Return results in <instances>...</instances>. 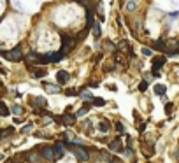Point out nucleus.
I'll return each mask as SVG.
<instances>
[{
	"instance_id": "4468645a",
	"label": "nucleus",
	"mask_w": 179,
	"mask_h": 163,
	"mask_svg": "<svg viewBox=\"0 0 179 163\" xmlns=\"http://www.w3.org/2000/svg\"><path fill=\"white\" fill-rule=\"evenodd\" d=\"M11 114V111H9V107L4 104V102H0V118H5V116H9Z\"/></svg>"
},
{
	"instance_id": "4be33fe9",
	"label": "nucleus",
	"mask_w": 179,
	"mask_h": 163,
	"mask_svg": "<svg viewBox=\"0 0 179 163\" xmlns=\"http://www.w3.org/2000/svg\"><path fill=\"white\" fill-rule=\"evenodd\" d=\"M165 90H167V88H165L163 84H156V86H155V93H156V95H160V97L165 93Z\"/></svg>"
},
{
	"instance_id": "393cba45",
	"label": "nucleus",
	"mask_w": 179,
	"mask_h": 163,
	"mask_svg": "<svg viewBox=\"0 0 179 163\" xmlns=\"http://www.w3.org/2000/svg\"><path fill=\"white\" fill-rule=\"evenodd\" d=\"M81 97H83L84 100H93V98H95V97H93V95H91L90 91H81Z\"/></svg>"
},
{
	"instance_id": "423d86ee",
	"label": "nucleus",
	"mask_w": 179,
	"mask_h": 163,
	"mask_svg": "<svg viewBox=\"0 0 179 163\" xmlns=\"http://www.w3.org/2000/svg\"><path fill=\"white\" fill-rule=\"evenodd\" d=\"M165 62H167L165 56H153V70H160L165 65Z\"/></svg>"
},
{
	"instance_id": "0eeeda50",
	"label": "nucleus",
	"mask_w": 179,
	"mask_h": 163,
	"mask_svg": "<svg viewBox=\"0 0 179 163\" xmlns=\"http://www.w3.org/2000/svg\"><path fill=\"white\" fill-rule=\"evenodd\" d=\"M56 79H58V83H60V84H65V83L70 79V74H69L67 70H58Z\"/></svg>"
},
{
	"instance_id": "f3484780",
	"label": "nucleus",
	"mask_w": 179,
	"mask_h": 163,
	"mask_svg": "<svg viewBox=\"0 0 179 163\" xmlns=\"http://www.w3.org/2000/svg\"><path fill=\"white\" fill-rule=\"evenodd\" d=\"M104 51H111V53H116V46L111 41H107V42H104Z\"/></svg>"
},
{
	"instance_id": "cd10ccee",
	"label": "nucleus",
	"mask_w": 179,
	"mask_h": 163,
	"mask_svg": "<svg viewBox=\"0 0 179 163\" xmlns=\"http://www.w3.org/2000/svg\"><path fill=\"white\" fill-rule=\"evenodd\" d=\"M142 55L144 56H153V51L149 48H142Z\"/></svg>"
},
{
	"instance_id": "7ed1b4c3",
	"label": "nucleus",
	"mask_w": 179,
	"mask_h": 163,
	"mask_svg": "<svg viewBox=\"0 0 179 163\" xmlns=\"http://www.w3.org/2000/svg\"><path fill=\"white\" fill-rule=\"evenodd\" d=\"M4 56L7 58L9 62H21V60H23V49H21V46H16L14 49L5 51V53H4Z\"/></svg>"
},
{
	"instance_id": "f03ea898",
	"label": "nucleus",
	"mask_w": 179,
	"mask_h": 163,
	"mask_svg": "<svg viewBox=\"0 0 179 163\" xmlns=\"http://www.w3.org/2000/svg\"><path fill=\"white\" fill-rule=\"evenodd\" d=\"M67 147L72 149L81 161H88V160H90V154H88L86 147H83V146H77V144H67Z\"/></svg>"
},
{
	"instance_id": "7c9ffc66",
	"label": "nucleus",
	"mask_w": 179,
	"mask_h": 163,
	"mask_svg": "<svg viewBox=\"0 0 179 163\" xmlns=\"http://www.w3.org/2000/svg\"><path fill=\"white\" fill-rule=\"evenodd\" d=\"M172 107H174L172 104H167V105H165V112H167V114H170V112H172Z\"/></svg>"
},
{
	"instance_id": "c756f323",
	"label": "nucleus",
	"mask_w": 179,
	"mask_h": 163,
	"mask_svg": "<svg viewBox=\"0 0 179 163\" xmlns=\"http://www.w3.org/2000/svg\"><path fill=\"white\" fill-rule=\"evenodd\" d=\"M139 90H141V91H146V90H148V83H146V81H142V83L139 84Z\"/></svg>"
},
{
	"instance_id": "2eb2a0df",
	"label": "nucleus",
	"mask_w": 179,
	"mask_h": 163,
	"mask_svg": "<svg viewBox=\"0 0 179 163\" xmlns=\"http://www.w3.org/2000/svg\"><path fill=\"white\" fill-rule=\"evenodd\" d=\"M90 28H91V32H93L95 39H98V37H100L102 30H100V25H98V23H93V25H91V27H90Z\"/></svg>"
},
{
	"instance_id": "6e6552de",
	"label": "nucleus",
	"mask_w": 179,
	"mask_h": 163,
	"mask_svg": "<svg viewBox=\"0 0 179 163\" xmlns=\"http://www.w3.org/2000/svg\"><path fill=\"white\" fill-rule=\"evenodd\" d=\"M27 67H28V70L34 72V76H35L37 79H41V77H44V76H46V70H44V69H35L34 65H27Z\"/></svg>"
},
{
	"instance_id": "c85d7f7f",
	"label": "nucleus",
	"mask_w": 179,
	"mask_h": 163,
	"mask_svg": "<svg viewBox=\"0 0 179 163\" xmlns=\"http://www.w3.org/2000/svg\"><path fill=\"white\" fill-rule=\"evenodd\" d=\"M93 104L95 105H106V100L104 98H93Z\"/></svg>"
},
{
	"instance_id": "412c9836",
	"label": "nucleus",
	"mask_w": 179,
	"mask_h": 163,
	"mask_svg": "<svg viewBox=\"0 0 179 163\" xmlns=\"http://www.w3.org/2000/svg\"><path fill=\"white\" fill-rule=\"evenodd\" d=\"M135 2H134V0H130V2H127V5H125V9H127V11H128V12H134V11H135Z\"/></svg>"
},
{
	"instance_id": "ddd939ff",
	"label": "nucleus",
	"mask_w": 179,
	"mask_h": 163,
	"mask_svg": "<svg viewBox=\"0 0 179 163\" xmlns=\"http://www.w3.org/2000/svg\"><path fill=\"white\" fill-rule=\"evenodd\" d=\"M44 88H46V91H49V93H60L62 91V88L58 84H44Z\"/></svg>"
},
{
	"instance_id": "a878e982",
	"label": "nucleus",
	"mask_w": 179,
	"mask_h": 163,
	"mask_svg": "<svg viewBox=\"0 0 179 163\" xmlns=\"http://www.w3.org/2000/svg\"><path fill=\"white\" fill-rule=\"evenodd\" d=\"M13 112H14V114H18V116H20V114H23L21 105H13Z\"/></svg>"
},
{
	"instance_id": "9d476101",
	"label": "nucleus",
	"mask_w": 179,
	"mask_h": 163,
	"mask_svg": "<svg viewBox=\"0 0 179 163\" xmlns=\"http://www.w3.org/2000/svg\"><path fill=\"white\" fill-rule=\"evenodd\" d=\"M9 135H14V128H13V126H9V128H4V130H0V140L7 139Z\"/></svg>"
},
{
	"instance_id": "5701e85b",
	"label": "nucleus",
	"mask_w": 179,
	"mask_h": 163,
	"mask_svg": "<svg viewBox=\"0 0 179 163\" xmlns=\"http://www.w3.org/2000/svg\"><path fill=\"white\" fill-rule=\"evenodd\" d=\"M153 48H155V49H160V51H165V42L163 41H156V42L153 44Z\"/></svg>"
},
{
	"instance_id": "9b49d317",
	"label": "nucleus",
	"mask_w": 179,
	"mask_h": 163,
	"mask_svg": "<svg viewBox=\"0 0 179 163\" xmlns=\"http://www.w3.org/2000/svg\"><path fill=\"white\" fill-rule=\"evenodd\" d=\"M39 60H41V56H39L37 53H28V55H27V65H32V62H37V63H39Z\"/></svg>"
},
{
	"instance_id": "b1692460",
	"label": "nucleus",
	"mask_w": 179,
	"mask_h": 163,
	"mask_svg": "<svg viewBox=\"0 0 179 163\" xmlns=\"http://www.w3.org/2000/svg\"><path fill=\"white\" fill-rule=\"evenodd\" d=\"M98 130L107 132V130H109V123H107V121H100V123H98Z\"/></svg>"
},
{
	"instance_id": "aec40b11",
	"label": "nucleus",
	"mask_w": 179,
	"mask_h": 163,
	"mask_svg": "<svg viewBox=\"0 0 179 163\" xmlns=\"http://www.w3.org/2000/svg\"><path fill=\"white\" fill-rule=\"evenodd\" d=\"M88 111H90V104H84V105H83V109H81V111L77 112V116H76V118H83V116H84Z\"/></svg>"
},
{
	"instance_id": "2f4dec72",
	"label": "nucleus",
	"mask_w": 179,
	"mask_h": 163,
	"mask_svg": "<svg viewBox=\"0 0 179 163\" xmlns=\"http://www.w3.org/2000/svg\"><path fill=\"white\" fill-rule=\"evenodd\" d=\"M30 130H32V125H27V126H23V133H27V132H30Z\"/></svg>"
},
{
	"instance_id": "20e7f679",
	"label": "nucleus",
	"mask_w": 179,
	"mask_h": 163,
	"mask_svg": "<svg viewBox=\"0 0 179 163\" xmlns=\"http://www.w3.org/2000/svg\"><path fill=\"white\" fill-rule=\"evenodd\" d=\"M58 119H60V123H62V125H65V126H72V125L76 123V119H77V118H76V116H72V114H63V116H60Z\"/></svg>"
},
{
	"instance_id": "72a5a7b5",
	"label": "nucleus",
	"mask_w": 179,
	"mask_h": 163,
	"mask_svg": "<svg viewBox=\"0 0 179 163\" xmlns=\"http://www.w3.org/2000/svg\"><path fill=\"white\" fill-rule=\"evenodd\" d=\"M111 163H121V161H120V160H116V158H114V160H111Z\"/></svg>"
},
{
	"instance_id": "f8f14e48",
	"label": "nucleus",
	"mask_w": 179,
	"mask_h": 163,
	"mask_svg": "<svg viewBox=\"0 0 179 163\" xmlns=\"http://www.w3.org/2000/svg\"><path fill=\"white\" fill-rule=\"evenodd\" d=\"M114 60H116V63L127 65V58L123 56V53H120V51H116V53H114Z\"/></svg>"
},
{
	"instance_id": "a211bd4d",
	"label": "nucleus",
	"mask_w": 179,
	"mask_h": 163,
	"mask_svg": "<svg viewBox=\"0 0 179 163\" xmlns=\"http://www.w3.org/2000/svg\"><path fill=\"white\" fill-rule=\"evenodd\" d=\"M62 58H63V55L58 51V53H55V55H49V56H48V60H49V62H60Z\"/></svg>"
},
{
	"instance_id": "39448f33",
	"label": "nucleus",
	"mask_w": 179,
	"mask_h": 163,
	"mask_svg": "<svg viewBox=\"0 0 179 163\" xmlns=\"http://www.w3.org/2000/svg\"><path fill=\"white\" fill-rule=\"evenodd\" d=\"M41 154L46 160H55V149L51 147V146H44V147H41Z\"/></svg>"
},
{
	"instance_id": "f257e3e1",
	"label": "nucleus",
	"mask_w": 179,
	"mask_h": 163,
	"mask_svg": "<svg viewBox=\"0 0 179 163\" xmlns=\"http://www.w3.org/2000/svg\"><path fill=\"white\" fill-rule=\"evenodd\" d=\"M76 44H77V42H76V39L63 35V37H62V49H60V53H62L63 56H65V55H69V53L76 48Z\"/></svg>"
},
{
	"instance_id": "f704fd0d",
	"label": "nucleus",
	"mask_w": 179,
	"mask_h": 163,
	"mask_svg": "<svg viewBox=\"0 0 179 163\" xmlns=\"http://www.w3.org/2000/svg\"><path fill=\"white\" fill-rule=\"evenodd\" d=\"M4 53H5V51H2V49H0V55H4Z\"/></svg>"
},
{
	"instance_id": "473e14b6",
	"label": "nucleus",
	"mask_w": 179,
	"mask_h": 163,
	"mask_svg": "<svg viewBox=\"0 0 179 163\" xmlns=\"http://www.w3.org/2000/svg\"><path fill=\"white\" fill-rule=\"evenodd\" d=\"M116 130H118V132H123V125L121 123H116Z\"/></svg>"
},
{
	"instance_id": "1a4fd4ad",
	"label": "nucleus",
	"mask_w": 179,
	"mask_h": 163,
	"mask_svg": "<svg viewBox=\"0 0 179 163\" xmlns=\"http://www.w3.org/2000/svg\"><path fill=\"white\" fill-rule=\"evenodd\" d=\"M109 149H111V151H123L121 140H120V139H114V140H111V142H109Z\"/></svg>"
},
{
	"instance_id": "bb28decb",
	"label": "nucleus",
	"mask_w": 179,
	"mask_h": 163,
	"mask_svg": "<svg viewBox=\"0 0 179 163\" xmlns=\"http://www.w3.org/2000/svg\"><path fill=\"white\" fill-rule=\"evenodd\" d=\"M65 95H67V97H76V95H77V90L70 88V90H67V91H65Z\"/></svg>"
},
{
	"instance_id": "dca6fc26",
	"label": "nucleus",
	"mask_w": 179,
	"mask_h": 163,
	"mask_svg": "<svg viewBox=\"0 0 179 163\" xmlns=\"http://www.w3.org/2000/svg\"><path fill=\"white\" fill-rule=\"evenodd\" d=\"M55 151H56V153H62V154H63V151L65 149H67V144H63V142H55Z\"/></svg>"
},
{
	"instance_id": "6ab92c4d",
	"label": "nucleus",
	"mask_w": 179,
	"mask_h": 163,
	"mask_svg": "<svg viewBox=\"0 0 179 163\" xmlns=\"http://www.w3.org/2000/svg\"><path fill=\"white\" fill-rule=\"evenodd\" d=\"M88 32H90V28H86L84 32H79V34H77V37H76V42H79V41H84V39H86V35H88Z\"/></svg>"
}]
</instances>
